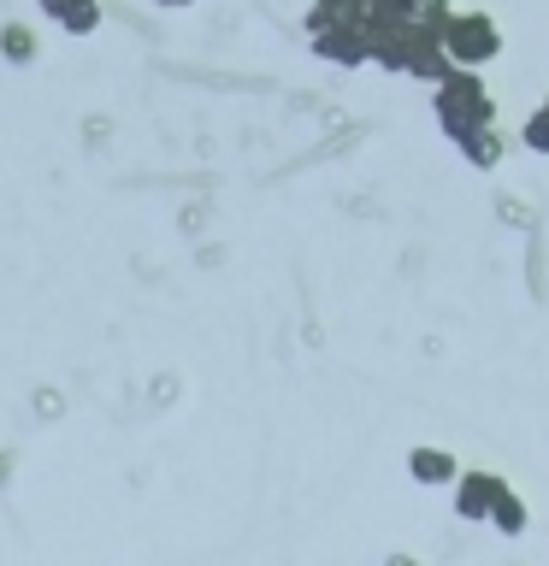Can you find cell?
<instances>
[{"label":"cell","instance_id":"10","mask_svg":"<svg viewBox=\"0 0 549 566\" xmlns=\"http://www.w3.org/2000/svg\"><path fill=\"white\" fill-rule=\"evenodd\" d=\"M414 478L419 484H449V478H460V467H455V454H443V449H414Z\"/></svg>","mask_w":549,"mask_h":566},{"label":"cell","instance_id":"1","mask_svg":"<svg viewBox=\"0 0 549 566\" xmlns=\"http://www.w3.org/2000/svg\"><path fill=\"white\" fill-rule=\"evenodd\" d=\"M432 118H437V130L449 142L473 136V130H490V124H496V101L485 88V71H449V77L432 88Z\"/></svg>","mask_w":549,"mask_h":566},{"label":"cell","instance_id":"7","mask_svg":"<svg viewBox=\"0 0 549 566\" xmlns=\"http://www.w3.org/2000/svg\"><path fill=\"white\" fill-rule=\"evenodd\" d=\"M308 48H313V60H325V65H372V53H366V30H325V35H308Z\"/></svg>","mask_w":549,"mask_h":566},{"label":"cell","instance_id":"13","mask_svg":"<svg viewBox=\"0 0 549 566\" xmlns=\"http://www.w3.org/2000/svg\"><path fill=\"white\" fill-rule=\"evenodd\" d=\"M0 48H7L12 65H24L30 60V30L24 24H7V30H0Z\"/></svg>","mask_w":549,"mask_h":566},{"label":"cell","instance_id":"3","mask_svg":"<svg viewBox=\"0 0 549 566\" xmlns=\"http://www.w3.org/2000/svg\"><path fill=\"white\" fill-rule=\"evenodd\" d=\"M449 71H455V60H449V48H443V24H425V18L407 24V77L437 88Z\"/></svg>","mask_w":549,"mask_h":566},{"label":"cell","instance_id":"4","mask_svg":"<svg viewBox=\"0 0 549 566\" xmlns=\"http://www.w3.org/2000/svg\"><path fill=\"white\" fill-rule=\"evenodd\" d=\"M372 24V0H308L301 30L325 35V30H366Z\"/></svg>","mask_w":549,"mask_h":566},{"label":"cell","instance_id":"14","mask_svg":"<svg viewBox=\"0 0 549 566\" xmlns=\"http://www.w3.org/2000/svg\"><path fill=\"white\" fill-rule=\"evenodd\" d=\"M455 7H449V0H419V18H425V24H443V18H449Z\"/></svg>","mask_w":549,"mask_h":566},{"label":"cell","instance_id":"8","mask_svg":"<svg viewBox=\"0 0 549 566\" xmlns=\"http://www.w3.org/2000/svg\"><path fill=\"white\" fill-rule=\"evenodd\" d=\"M42 12L65 35H95L101 30V0H42Z\"/></svg>","mask_w":549,"mask_h":566},{"label":"cell","instance_id":"11","mask_svg":"<svg viewBox=\"0 0 549 566\" xmlns=\"http://www.w3.org/2000/svg\"><path fill=\"white\" fill-rule=\"evenodd\" d=\"M490 525L496 531H508V537H520V531H526V507H520V495H503V502H496V513H490Z\"/></svg>","mask_w":549,"mask_h":566},{"label":"cell","instance_id":"6","mask_svg":"<svg viewBox=\"0 0 549 566\" xmlns=\"http://www.w3.org/2000/svg\"><path fill=\"white\" fill-rule=\"evenodd\" d=\"M366 53H372V65H379V71H390V77H407V24H390V18L372 12Z\"/></svg>","mask_w":549,"mask_h":566},{"label":"cell","instance_id":"16","mask_svg":"<svg viewBox=\"0 0 549 566\" xmlns=\"http://www.w3.org/2000/svg\"><path fill=\"white\" fill-rule=\"evenodd\" d=\"M543 106H549V95H543Z\"/></svg>","mask_w":549,"mask_h":566},{"label":"cell","instance_id":"2","mask_svg":"<svg viewBox=\"0 0 549 566\" xmlns=\"http://www.w3.org/2000/svg\"><path fill=\"white\" fill-rule=\"evenodd\" d=\"M443 48H449L455 71H485L503 53V24L485 7H455L443 18Z\"/></svg>","mask_w":549,"mask_h":566},{"label":"cell","instance_id":"15","mask_svg":"<svg viewBox=\"0 0 549 566\" xmlns=\"http://www.w3.org/2000/svg\"><path fill=\"white\" fill-rule=\"evenodd\" d=\"M159 7H189V0H159Z\"/></svg>","mask_w":549,"mask_h":566},{"label":"cell","instance_id":"12","mask_svg":"<svg viewBox=\"0 0 549 566\" xmlns=\"http://www.w3.org/2000/svg\"><path fill=\"white\" fill-rule=\"evenodd\" d=\"M520 142L531 154H549V106H538V113H526V124H520Z\"/></svg>","mask_w":549,"mask_h":566},{"label":"cell","instance_id":"5","mask_svg":"<svg viewBox=\"0 0 549 566\" xmlns=\"http://www.w3.org/2000/svg\"><path fill=\"white\" fill-rule=\"evenodd\" d=\"M503 495H508V484L496 472H460L455 478V513L460 520H490Z\"/></svg>","mask_w":549,"mask_h":566},{"label":"cell","instance_id":"9","mask_svg":"<svg viewBox=\"0 0 549 566\" xmlns=\"http://www.w3.org/2000/svg\"><path fill=\"white\" fill-rule=\"evenodd\" d=\"M455 148H460V159H467L473 171H496V166H503V136H496V124H490V130L460 136Z\"/></svg>","mask_w":549,"mask_h":566}]
</instances>
